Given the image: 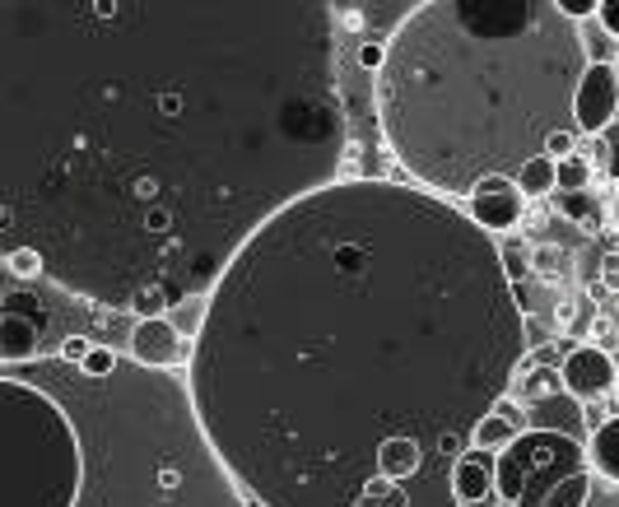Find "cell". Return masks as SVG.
<instances>
[{"label": "cell", "mask_w": 619, "mask_h": 507, "mask_svg": "<svg viewBox=\"0 0 619 507\" xmlns=\"http://www.w3.org/2000/svg\"><path fill=\"white\" fill-rule=\"evenodd\" d=\"M298 210L336 298L294 214L256 228L308 303L298 373L270 382L298 387V410L224 466L261 507H354L377 484V452L391 438H415L452 475L531 349L503 252L410 307L480 238L471 214L391 182L326 187Z\"/></svg>", "instance_id": "1"}, {"label": "cell", "mask_w": 619, "mask_h": 507, "mask_svg": "<svg viewBox=\"0 0 619 507\" xmlns=\"http://www.w3.org/2000/svg\"><path fill=\"white\" fill-rule=\"evenodd\" d=\"M0 447V507H80L84 442L52 391L0 377Z\"/></svg>", "instance_id": "2"}, {"label": "cell", "mask_w": 619, "mask_h": 507, "mask_svg": "<svg viewBox=\"0 0 619 507\" xmlns=\"http://www.w3.org/2000/svg\"><path fill=\"white\" fill-rule=\"evenodd\" d=\"M592 470V456L573 433L559 428H526L508 452L498 456V494L508 507H540L554 484Z\"/></svg>", "instance_id": "3"}, {"label": "cell", "mask_w": 619, "mask_h": 507, "mask_svg": "<svg viewBox=\"0 0 619 507\" xmlns=\"http://www.w3.org/2000/svg\"><path fill=\"white\" fill-rule=\"evenodd\" d=\"M573 121L582 135H606L619 121V70L615 66H587V75L578 80L573 94Z\"/></svg>", "instance_id": "4"}, {"label": "cell", "mask_w": 619, "mask_h": 507, "mask_svg": "<svg viewBox=\"0 0 619 507\" xmlns=\"http://www.w3.org/2000/svg\"><path fill=\"white\" fill-rule=\"evenodd\" d=\"M522 187H517V177H485V182H475V191L466 196V214H471L475 224L485 228V233H508V228L522 224Z\"/></svg>", "instance_id": "5"}, {"label": "cell", "mask_w": 619, "mask_h": 507, "mask_svg": "<svg viewBox=\"0 0 619 507\" xmlns=\"http://www.w3.org/2000/svg\"><path fill=\"white\" fill-rule=\"evenodd\" d=\"M564 391L573 396L578 405H596L601 396H610L619 382V368L610 363L606 349H596V345H578V349H568V359H564Z\"/></svg>", "instance_id": "6"}, {"label": "cell", "mask_w": 619, "mask_h": 507, "mask_svg": "<svg viewBox=\"0 0 619 507\" xmlns=\"http://www.w3.org/2000/svg\"><path fill=\"white\" fill-rule=\"evenodd\" d=\"M126 345H131V359L149 373H163V368H177V363H187L196 349L177 335V326L168 317H154V321H135L131 335H126Z\"/></svg>", "instance_id": "7"}, {"label": "cell", "mask_w": 619, "mask_h": 507, "mask_svg": "<svg viewBox=\"0 0 619 507\" xmlns=\"http://www.w3.org/2000/svg\"><path fill=\"white\" fill-rule=\"evenodd\" d=\"M452 498L457 507H503V494H498V456L485 452H466L452 470Z\"/></svg>", "instance_id": "8"}, {"label": "cell", "mask_w": 619, "mask_h": 507, "mask_svg": "<svg viewBox=\"0 0 619 507\" xmlns=\"http://www.w3.org/2000/svg\"><path fill=\"white\" fill-rule=\"evenodd\" d=\"M38 345H42V317H24L19 307H5L0 312V359L10 363H28L38 359Z\"/></svg>", "instance_id": "9"}, {"label": "cell", "mask_w": 619, "mask_h": 507, "mask_svg": "<svg viewBox=\"0 0 619 507\" xmlns=\"http://www.w3.org/2000/svg\"><path fill=\"white\" fill-rule=\"evenodd\" d=\"M522 433H526V428H522V410H512V405L503 401L494 414H485V419L475 424L471 447H475V452H485V456H503L512 442L522 438Z\"/></svg>", "instance_id": "10"}, {"label": "cell", "mask_w": 619, "mask_h": 507, "mask_svg": "<svg viewBox=\"0 0 619 507\" xmlns=\"http://www.w3.org/2000/svg\"><path fill=\"white\" fill-rule=\"evenodd\" d=\"M587 456H592V470L601 480L619 484V419L592 428V442H587Z\"/></svg>", "instance_id": "11"}, {"label": "cell", "mask_w": 619, "mask_h": 507, "mask_svg": "<svg viewBox=\"0 0 619 507\" xmlns=\"http://www.w3.org/2000/svg\"><path fill=\"white\" fill-rule=\"evenodd\" d=\"M168 321L177 326V335H182V340H201L205 321H210V294H191V298H182V303H173Z\"/></svg>", "instance_id": "12"}, {"label": "cell", "mask_w": 619, "mask_h": 507, "mask_svg": "<svg viewBox=\"0 0 619 507\" xmlns=\"http://www.w3.org/2000/svg\"><path fill=\"white\" fill-rule=\"evenodd\" d=\"M592 489H596V470H578V475H568L564 484H554L550 498L540 507H587L592 503Z\"/></svg>", "instance_id": "13"}, {"label": "cell", "mask_w": 619, "mask_h": 507, "mask_svg": "<svg viewBox=\"0 0 619 507\" xmlns=\"http://www.w3.org/2000/svg\"><path fill=\"white\" fill-rule=\"evenodd\" d=\"M517 187H522V196H550V191H559V163L545 159V154L531 159L517 173Z\"/></svg>", "instance_id": "14"}, {"label": "cell", "mask_w": 619, "mask_h": 507, "mask_svg": "<svg viewBox=\"0 0 619 507\" xmlns=\"http://www.w3.org/2000/svg\"><path fill=\"white\" fill-rule=\"evenodd\" d=\"M5 270L14 280H38V275H47V256L28 242H14V247H5Z\"/></svg>", "instance_id": "15"}, {"label": "cell", "mask_w": 619, "mask_h": 507, "mask_svg": "<svg viewBox=\"0 0 619 507\" xmlns=\"http://www.w3.org/2000/svg\"><path fill=\"white\" fill-rule=\"evenodd\" d=\"M559 214L573 219V224H601V205H596L592 191H559Z\"/></svg>", "instance_id": "16"}, {"label": "cell", "mask_w": 619, "mask_h": 507, "mask_svg": "<svg viewBox=\"0 0 619 507\" xmlns=\"http://www.w3.org/2000/svg\"><path fill=\"white\" fill-rule=\"evenodd\" d=\"M559 387H564V373H554V368H536V373L522 382V391H517V396H522V405H540V401H550Z\"/></svg>", "instance_id": "17"}, {"label": "cell", "mask_w": 619, "mask_h": 507, "mask_svg": "<svg viewBox=\"0 0 619 507\" xmlns=\"http://www.w3.org/2000/svg\"><path fill=\"white\" fill-rule=\"evenodd\" d=\"M354 507H415V503H410V494H405L401 484L377 480V484H368V494L359 498Z\"/></svg>", "instance_id": "18"}, {"label": "cell", "mask_w": 619, "mask_h": 507, "mask_svg": "<svg viewBox=\"0 0 619 507\" xmlns=\"http://www.w3.org/2000/svg\"><path fill=\"white\" fill-rule=\"evenodd\" d=\"M117 368H122V359H117L108 345H94V349H89V359L80 363V373L84 377H98V382H103V377H117Z\"/></svg>", "instance_id": "19"}, {"label": "cell", "mask_w": 619, "mask_h": 507, "mask_svg": "<svg viewBox=\"0 0 619 507\" xmlns=\"http://www.w3.org/2000/svg\"><path fill=\"white\" fill-rule=\"evenodd\" d=\"M578 126H568V131H554L550 140H545V159L564 163V159H578Z\"/></svg>", "instance_id": "20"}, {"label": "cell", "mask_w": 619, "mask_h": 507, "mask_svg": "<svg viewBox=\"0 0 619 507\" xmlns=\"http://www.w3.org/2000/svg\"><path fill=\"white\" fill-rule=\"evenodd\" d=\"M587 182H592V163H582V159L559 163V191H587Z\"/></svg>", "instance_id": "21"}, {"label": "cell", "mask_w": 619, "mask_h": 507, "mask_svg": "<svg viewBox=\"0 0 619 507\" xmlns=\"http://www.w3.org/2000/svg\"><path fill=\"white\" fill-rule=\"evenodd\" d=\"M354 61H359V70H368V75H373V70H387V61H391V47H382V42H359V47H354Z\"/></svg>", "instance_id": "22"}, {"label": "cell", "mask_w": 619, "mask_h": 507, "mask_svg": "<svg viewBox=\"0 0 619 507\" xmlns=\"http://www.w3.org/2000/svg\"><path fill=\"white\" fill-rule=\"evenodd\" d=\"M503 252V270H508V280H517V275H526L531 270V252H526L522 242H508V247H498Z\"/></svg>", "instance_id": "23"}, {"label": "cell", "mask_w": 619, "mask_h": 507, "mask_svg": "<svg viewBox=\"0 0 619 507\" xmlns=\"http://www.w3.org/2000/svg\"><path fill=\"white\" fill-rule=\"evenodd\" d=\"M559 14H564L568 24H582V19L601 14V0H559Z\"/></svg>", "instance_id": "24"}, {"label": "cell", "mask_w": 619, "mask_h": 507, "mask_svg": "<svg viewBox=\"0 0 619 507\" xmlns=\"http://www.w3.org/2000/svg\"><path fill=\"white\" fill-rule=\"evenodd\" d=\"M587 507H619V484H610V480L596 475V489H592V503Z\"/></svg>", "instance_id": "25"}, {"label": "cell", "mask_w": 619, "mask_h": 507, "mask_svg": "<svg viewBox=\"0 0 619 507\" xmlns=\"http://www.w3.org/2000/svg\"><path fill=\"white\" fill-rule=\"evenodd\" d=\"M89 349H94V340H80V335H70L66 345H61V363H84V359H89Z\"/></svg>", "instance_id": "26"}, {"label": "cell", "mask_w": 619, "mask_h": 507, "mask_svg": "<svg viewBox=\"0 0 619 507\" xmlns=\"http://www.w3.org/2000/svg\"><path fill=\"white\" fill-rule=\"evenodd\" d=\"M601 140H606V173L619 182V121H615V126H610L606 135H601Z\"/></svg>", "instance_id": "27"}, {"label": "cell", "mask_w": 619, "mask_h": 507, "mask_svg": "<svg viewBox=\"0 0 619 507\" xmlns=\"http://www.w3.org/2000/svg\"><path fill=\"white\" fill-rule=\"evenodd\" d=\"M596 19H601V28H606L610 38H619V0H601V14H596Z\"/></svg>", "instance_id": "28"}, {"label": "cell", "mask_w": 619, "mask_h": 507, "mask_svg": "<svg viewBox=\"0 0 619 507\" xmlns=\"http://www.w3.org/2000/svg\"><path fill=\"white\" fill-rule=\"evenodd\" d=\"M601 284H606V289H619V256L615 252L606 256V275H601Z\"/></svg>", "instance_id": "29"}, {"label": "cell", "mask_w": 619, "mask_h": 507, "mask_svg": "<svg viewBox=\"0 0 619 507\" xmlns=\"http://www.w3.org/2000/svg\"><path fill=\"white\" fill-rule=\"evenodd\" d=\"M615 70H619V52H615Z\"/></svg>", "instance_id": "30"}, {"label": "cell", "mask_w": 619, "mask_h": 507, "mask_svg": "<svg viewBox=\"0 0 619 507\" xmlns=\"http://www.w3.org/2000/svg\"><path fill=\"white\" fill-rule=\"evenodd\" d=\"M615 396H619V382H615Z\"/></svg>", "instance_id": "31"}]
</instances>
